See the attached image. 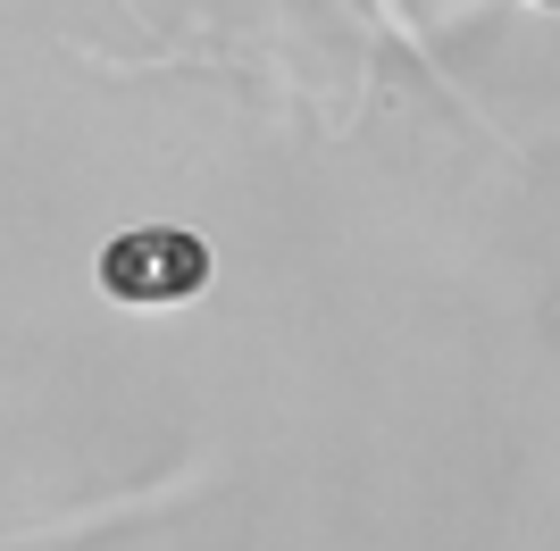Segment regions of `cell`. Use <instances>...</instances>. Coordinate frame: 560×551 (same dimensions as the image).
Listing matches in <instances>:
<instances>
[{
	"label": "cell",
	"mask_w": 560,
	"mask_h": 551,
	"mask_svg": "<svg viewBox=\"0 0 560 551\" xmlns=\"http://www.w3.org/2000/svg\"><path fill=\"white\" fill-rule=\"evenodd\" d=\"M210 284V243L192 226H135L101 251V293L126 309H176Z\"/></svg>",
	"instance_id": "6da1fadb"
}]
</instances>
